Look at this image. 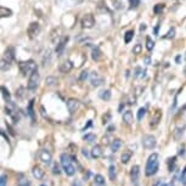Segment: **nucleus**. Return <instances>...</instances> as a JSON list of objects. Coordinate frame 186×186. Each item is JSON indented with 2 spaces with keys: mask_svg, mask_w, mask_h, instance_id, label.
I'll return each instance as SVG.
<instances>
[{
  "mask_svg": "<svg viewBox=\"0 0 186 186\" xmlns=\"http://www.w3.org/2000/svg\"><path fill=\"white\" fill-rule=\"evenodd\" d=\"M60 162H61L62 169H63V172L66 173V175L73 177V175L76 174V170H77V169H76V167H74V164H73V162H74L73 157L68 156L67 153H62V155L60 156Z\"/></svg>",
  "mask_w": 186,
  "mask_h": 186,
  "instance_id": "nucleus-1",
  "label": "nucleus"
},
{
  "mask_svg": "<svg viewBox=\"0 0 186 186\" xmlns=\"http://www.w3.org/2000/svg\"><path fill=\"white\" fill-rule=\"evenodd\" d=\"M159 168V161H158V155L157 153H152L150 155V157L147 158L146 162V167H145V175L146 177H153Z\"/></svg>",
  "mask_w": 186,
  "mask_h": 186,
  "instance_id": "nucleus-2",
  "label": "nucleus"
},
{
  "mask_svg": "<svg viewBox=\"0 0 186 186\" xmlns=\"http://www.w3.org/2000/svg\"><path fill=\"white\" fill-rule=\"evenodd\" d=\"M18 67H20V71L23 76H27V74H32L33 71L38 70L37 68V65L34 63L33 60H28V61H22L18 63Z\"/></svg>",
  "mask_w": 186,
  "mask_h": 186,
  "instance_id": "nucleus-3",
  "label": "nucleus"
},
{
  "mask_svg": "<svg viewBox=\"0 0 186 186\" xmlns=\"http://www.w3.org/2000/svg\"><path fill=\"white\" fill-rule=\"evenodd\" d=\"M13 59H15V49H13V48H7L6 51H5L4 55H2V60H1V70L5 71V70L7 68L6 65L10 67L11 62L13 61Z\"/></svg>",
  "mask_w": 186,
  "mask_h": 186,
  "instance_id": "nucleus-4",
  "label": "nucleus"
},
{
  "mask_svg": "<svg viewBox=\"0 0 186 186\" xmlns=\"http://www.w3.org/2000/svg\"><path fill=\"white\" fill-rule=\"evenodd\" d=\"M39 80H40V76H39V72L38 70L33 71L32 74L29 76V79H28V90L30 91H34L39 84Z\"/></svg>",
  "mask_w": 186,
  "mask_h": 186,
  "instance_id": "nucleus-5",
  "label": "nucleus"
},
{
  "mask_svg": "<svg viewBox=\"0 0 186 186\" xmlns=\"http://www.w3.org/2000/svg\"><path fill=\"white\" fill-rule=\"evenodd\" d=\"M142 146L146 148V150H153L157 145V140L153 135H144L142 136Z\"/></svg>",
  "mask_w": 186,
  "mask_h": 186,
  "instance_id": "nucleus-6",
  "label": "nucleus"
},
{
  "mask_svg": "<svg viewBox=\"0 0 186 186\" xmlns=\"http://www.w3.org/2000/svg\"><path fill=\"white\" fill-rule=\"evenodd\" d=\"M94 24H95V18H94V15L91 13H87L83 16L82 18V27L83 28H93Z\"/></svg>",
  "mask_w": 186,
  "mask_h": 186,
  "instance_id": "nucleus-7",
  "label": "nucleus"
},
{
  "mask_svg": "<svg viewBox=\"0 0 186 186\" xmlns=\"http://www.w3.org/2000/svg\"><path fill=\"white\" fill-rule=\"evenodd\" d=\"M103 82H105L103 77H102V76H100L97 72H93V73H91V76H90V83H91V85H93V87L97 88V87L102 85V84H103Z\"/></svg>",
  "mask_w": 186,
  "mask_h": 186,
  "instance_id": "nucleus-8",
  "label": "nucleus"
},
{
  "mask_svg": "<svg viewBox=\"0 0 186 186\" xmlns=\"http://www.w3.org/2000/svg\"><path fill=\"white\" fill-rule=\"evenodd\" d=\"M27 32H28V34H29V38H35V37L40 33V26H39V23H38V22L30 23Z\"/></svg>",
  "mask_w": 186,
  "mask_h": 186,
  "instance_id": "nucleus-9",
  "label": "nucleus"
},
{
  "mask_svg": "<svg viewBox=\"0 0 186 186\" xmlns=\"http://www.w3.org/2000/svg\"><path fill=\"white\" fill-rule=\"evenodd\" d=\"M39 157L41 159V162L46 166H50L51 164V161H52V156L51 153L48 151V150H41L40 153H39Z\"/></svg>",
  "mask_w": 186,
  "mask_h": 186,
  "instance_id": "nucleus-10",
  "label": "nucleus"
},
{
  "mask_svg": "<svg viewBox=\"0 0 186 186\" xmlns=\"http://www.w3.org/2000/svg\"><path fill=\"white\" fill-rule=\"evenodd\" d=\"M79 106H80V102L78 100H76V98H70L67 101V108H68V112L70 113L77 112L78 108H79Z\"/></svg>",
  "mask_w": 186,
  "mask_h": 186,
  "instance_id": "nucleus-11",
  "label": "nucleus"
},
{
  "mask_svg": "<svg viewBox=\"0 0 186 186\" xmlns=\"http://www.w3.org/2000/svg\"><path fill=\"white\" fill-rule=\"evenodd\" d=\"M139 175H140V167L139 166H133L131 170H130V180L133 184H136L139 180Z\"/></svg>",
  "mask_w": 186,
  "mask_h": 186,
  "instance_id": "nucleus-12",
  "label": "nucleus"
},
{
  "mask_svg": "<svg viewBox=\"0 0 186 186\" xmlns=\"http://www.w3.org/2000/svg\"><path fill=\"white\" fill-rule=\"evenodd\" d=\"M83 0H56V2L60 5V6H77L82 2Z\"/></svg>",
  "mask_w": 186,
  "mask_h": 186,
  "instance_id": "nucleus-13",
  "label": "nucleus"
},
{
  "mask_svg": "<svg viewBox=\"0 0 186 186\" xmlns=\"http://www.w3.org/2000/svg\"><path fill=\"white\" fill-rule=\"evenodd\" d=\"M72 68H73V63L70 60H67V61H65V62L61 63V66H60L59 70H60L61 73H68V72H71Z\"/></svg>",
  "mask_w": 186,
  "mask_h": 186,
  "instance_id": "nucleus-14",
  "label": "nucleus"
},
{
  "mask_svg": "<svg viewBox=\"0 0 186 186\" xmlns=\"http://www.w3.org/2000/svg\"><path fill=\"white\" fill-rule=\"evenodd\" d=\"M103 156V151H102V147L100 145H95L91 150V157L97 159V158H101Z\"/></svg>",
  "mask_w": 186,
  "mask_h": 186,
  "instance_id": "nucleus-15",
  "label": "nucleus"
},
{
  "mask_svg": "<svg viewBox=\"0 0 186 186\" xmlns=\"http://www.w3.org/2000/svg\"><path fill=\"white\" fill-rule=\"evenodd\" d=\"M32 174H33V177H34L37 180H41V179L44 178V175H45L44 170H43L40 167H38V166L33 168V170H32Z\"/></svg>",
  "mask_w": 186,
  "mask_h": 186,
  "instance_id": "nucleus-16",
  "label": "nucleus"
},
{
  "mask_svg": "<svg viewBox=\"0 0 186 186\" xmlns=\"http://www.w3.org/2000/svg\"><path fill=\"white\" fill-rule=\"evenodd\" d=\"M134 120V117H133V112L131 111H125L124 114H123V122L127 124V125H130Z\"/></svg>",
  "mask_w": 186,
  "mask_h": 186,
  "instance_id": "nucleus-17",
  "label": "nucleus"
},
{
  "mask_svg": "<svg viewBox=\"0 0 186 186\" xmlns=\"http://www.w3.org/2000/svg\"><path fill=\"white\" fill-rule=\"evenodd\" d=\"M66 41H67V38H63L57 45H56V49H55V51H56V54L59 55V56H61L62 55V52H63V49H65V46H66Z\"/></svg>",
  "mask_w": 186,
  "mask_h": 186,
  "instance_id": "nucleus-18",
  "label": "nucleus"
},
{
  "mask_svg": "<svg viewBox=\"0 0 186 186\" xmlns=\"http://www.w3.org/2000/svg\"><path fill=\"white\" fill-rule=\"evenodd\" d=\"M120 146H122V140H120V139H114V140H112V142H111V151L116 153L117 151H119Z\"/></svg>",
  "mask_w": 186,
  "mask_h": 186,
  "instance_id": "nucleus-19",
  "label": "nucleus"
},
{
  "mask_svg": "<svg viewBox=\"0 0 186 186\" xmlns=\"http://www.w3.org/2000/svg\"><path fill=\"white\" fill-rule=\"evenodd\" d=\"M108 175H109V179L111 180H114L117 178V168L114 164H111L108 167Z\"/></svg>",
  "mask_w": 186,
  "mask_h": 186,
  "instance_id": "nucleus-20",
  "label": "nucleus"
},
{
  "mask_svg": "<svg viewBox=\"0 0 186 186\" xmlns=\"http://www.w3.org/2000/svg\"><path fill=\"white\" fill-rule=\"evenodd\" d=\"M91 57L94 61H98L101 59V50L97 46H94L93 51H91Z\"/></svg>",
  "mask_w": 186,
  "mask_h": 186,
  "instance_id": "nucleus-21",
  "label": "nucleus"
},
{
  "mask_svg": "<svg viewBox=\"0 0 186 186\" xmlns=\"http://www.w3.org/2000/svg\"><path fill=\"white\" fill-rule=\"evenodd\" d=\"M98 97H100L101 100H105V101H108V100L111 98V91H109L108 89H105V90H101V91L98 93Z\"/></svg>",
  "mask_w": 186,
  "mask_h": 186,
  "instance_id": "nucleus-22",
  "label": "nucleus"
},
{
  "mask_svg": "<svg viewBox=\"0 0 186 186\" xmlns=\"http://www.w3.org/2000/svg\"><path fill=\"white\" fill-rule=\"evenodd\" d=\"M131 156H133V153H131L130 151H124V153H123V155H122V157H120L122 163H123V164H127V163L130 161Z\"/></svg>",
  "mask_w": 186,
  "mask_h": 186,
  "instance_id": "nucleus-23",
  "label": "nucleus"
},
{
  "mask_svg": "<svg viewBox=\"0 0 186 186\" xmlns=\"http://www.w3.org/2000/svg\"><path fill=\"white\" fill-rule=\"evenodd\" d=\"M12 15V11L10 10V9H7V7H5V6H1L0 7V16L4 18V17H10Z\"/></svg>",
  "mask_w": 186,
  "mask_h": 186,
  "instance_id": "nucleus-24",
  "label": "nucleus"
},
{
  "mask_svg": "<svg viewBox=\"0 0 186 186\" xmlns=\"http://www.w3.org/2000/svg\"><path fill=\"white\" fill-rule=\"evenodd\" d=\"M133 37H134V30H133V29L125 32V34H124V43H125V44H129V43L131 41Z\"/></svg>",
  "mask_w": 186,
  "mask_h": 186,
  "instance_id": "nucleus-25",
  "label": "nucleus"
},
{
  "mask_svg": "<svg viewBox=\"0 0 186 186\" xmlns=\"http://www.w3.org/2000/svg\"><path fill=\"white\" fill-rule=\"evenodd\" d=\"M33 105H34V100H30V101H29V103H28L27 111H28L29 117H30V118H32V120L34 122V109H33Z\"/></svg>",
  "mask_w": 186,
  "mask_h": 186,
  "instance_id": "nucleus-26",
  "label": "nucleus"
},
{
  "mask_svg": "<svg viewBox=\"0 0 186 186\" xmlns=\"http://www.w3.org/2000/svg\"><path fill=\"white\" fill-rule=\"evenodd\" d=\"M175 163H177V157H172V158L168 159V169H169L170 173L174 172V169H175Z\"/></svg>",
  "mask_w": 186,
  "mask_h": 186,
  "instance_id": "nucleus-27",
  "label": "nucleus"
},
{
  "mask_svg": "<svg viewBox=\"0 0 186 186\" xmlns=\"http://www.w3.org/2000/svg\"><path fill=\"white\" fill-rule=\"evenodd\" d=\"M1 91H2V97H4V100L6 101V102H9V101H11L10 100V97H11V95H10V93H9V90L5 88V87H1Z\"/></svg>",
  "mask_w": 186,
  "mask_h": 186,
  "instance_id": "nucleus-28",
  "label": "nucleus"
},
{
  "mask_svg": "<svg viewBox=\"0 0 186 186\" xmlns=\"http://www.w3.org/2000/svg\"><path fill=\"white\" fill-rule=\"evenodd\" d=\"M84 140L87 142H89V144H93L94 141L96 140V136H95V134H93V133H89V134H85L84 135Z\"/></svg>",
  "mask_w": 186,
  "mask_h": 186,
  "instance_id": "nucleus-29",
  "label": "nucleus"
},
{
  "mask_svg": "<svg viewBox=\"0 0 186 186\" xmlns=\"http://www.w3.org/2000/svg\"><path fill=\"white\" fill-rule=\"evenodd\" d=\"M153 48H155V41H153L150 37H147V38H146V49H147L148 51H152Z\"/></svg>",
  "mask_w": 186,
  "mask_h": 186,
  "instance_id": "nucleus-30",
  "label": "nucleus"
},
{
  "mask_svg": "<svg viewBox=\"0 0 186 186\" xmlns=\"http://www.w3.org/2000/svg\"><path fill=\"white\" fill-rule=\"evenodd\" d=\"M94 183H96V184H102V185H106V184H105V178H103L101 174H96V175L94 177Z\"/></svg>",
  "mask_w": 186,
  "mask_h": 186,
  "instance_id": "nucleus-31",
  "label": "nucleus"
},
{
  "mask_svg": "<svg viewBox=\"0 0 186 186\" xmlns=\"http://www.w3.org/2000/svg\"><path fill=\"white\" fill-rule=\"evenodd\" d=\"M163 10H164V4H157V5L153 7V12H155L156 15L161 13Z\"/></svg>",
  "mask_w": 186,
  "mask_h": 186,
  "instance_id": "nucleus-32",
  "label": "nucleus"
},
{
  "mask_svg": "<svg viewBox=\"0 0 186 186\" xmlns=\"http://www.w3.org/2000/svg\"><path fill=\"white\" fill-rule=\"evenodd\" d=\"M145 114H146V108L145 107L139 108V111H138V120H142V118L145 117Z\"/></svg>",
  "mask_w": 186,
  "mask_h": 186,
  "instance_id": "nucleus-33",
  "label": "nucleus"
},
{
  "mask_svg": "<svg viewBox=\"0 0 186 186\" xmlns=\"http://www.w3.org/2000/svg\"><path fill=\"white\" fill-rule=\"evenodd\" d=\"M46 84L49 87H52V85L57 84V78H55V77H48L46 78Z\"/></svg>",
  "mask_w": 186,
  "mask_h": 186,
  "instance_id": "nucleus-34",
  "label": "nucleus"
},
{
  "mask_svg": "<svg viewBox=\"0 0 186 186\" xmlns=\"http://www.w3.org/2000/svg\"><path fill=\"white\" fill-rule=\"evenodd\" d=\"M174 35H175V29L174 28H170L169 30H168V33L163 37L164 39H170V38H174Z\"/></svg>",
  "mask_w": 186,
  "mask_h": 186,
  "instance_id": "nucleus-35",
  "label": "nucleus"
},
{
  "mask_svg": "<svg viewBox=\"0 0 186 186\" xmlns=\"http://www.w3.org/2000/svg\"><path fill=\"white\" fill-rule=\"evenodd\" d=\"M141 50H142V46H141V44H136V45L133 48V52H134L135 55H139V54H141Z\"/></svg>",
  "mask_w": 186,
  "mask_h": 186,
  "instance_id": "nucleus-36",
  "label": "nucleus"
},
{
  "mask_svg": "<svg viewBox=\"0 0 186 186\" xmlns=\"http://www.w3.org/2000/svg\"><path fill=\"white\" fill-rule=\"evenodd\" d=\"M52 173H54L55 175H60V174H61V169H60V166H59V164H54V167H52Z\"/></svg>",
  "mask_w": 186,
  "mask_h": 186,
  "instance_id": "nucleus-37",
  "label": "nucleus"
},
{
  "mask_svg": "<svg viewBox=\"0 0 186 186\" xmlns=\"http://www.w3.org/2000/svg\"><path fill=\"white\" fill-rule=\"evenodd\" d=\"M18 186H30V183L28 181V179H21L18 180Z\"/></svg>",
  "mask_w": 186,
  "mask_h": 186,
  "instance_id": "nucleus-38",
  "label": "nucleus"
},
{
  "mask_svg": "<svg viewBox=\"0 0 186 186\" xmlns=\"http://www.w3.org/2000/svg\"><path fill=\"white\" fill-rule=\"evenodd\" d=\"M184 129H185V127H183V128H178V129L175 130V131H177V133H175V138H177V139H179L180 135L184 134Z\"/></svg>",
  "mask_w": 186,
  "mask_h": 186,
  "instance_id": "nucleus-39",
  "label": "nucleus"
},
{
  "mask_svg": "<svg viewBox=\"0 0 186 186\" xmlns=\"http://www.w3.org/2000/svg\"><path fill=\"white\" fill-rule=\"evenodd\" d=\"M6 183H7V177L5 174H2L0 178V186H6Z\"/></svg>",
  "mask_w": 186,
  "mask_h": 186,
  "instance_id": "nucleus-40",
  "label": "nucleus"
},
{
  "mask_svg": "<svg viewBox=\"0 0 186 186\" xmlns=\"http://www.w3.org/2000/svg\"><path fill=\"white\" fill-rule=\"evenodd\" d=\"M87 78H88V71H83L82 74H80V77H79V80L83 82V80H85Z\"/></svg>",
  "mask_w": 186,
  "mask_h": 186,
  "instance_id": "nucleus-41",
  "label": "nucleus"
},
{
  "mask_svg": "<svg viewBox=\"0 0 186 186\" xmlns=\"http://www.w3.org/2000/svg\"><path fill=\"white\" fill-rule=\"evenodd\" d=\"M23 91H26V89H24V88H20V89L17 90V96H18V97H21V98H23V97H24V94H23Z\"/></svg>",
  "mask_w": 186,
  "mask_h": 186,
  "instance_id": "nucleus-42",
  "label": "nucleus"
},
{
  "mask_svg": "<svg viewBox=\"0 0 186 186\" xmlns=\"http://www.w3.org/2000/svg\"><path fill=\"white\" fill-rule=\"evenodd\" d=\"M129 1H130V6L131 7H136L139 5V2H140V0H129Z\"/></svg>",
  "mask_w": 186,
  "mask_h": 186,
  "instance_id": "nucleus-43",
  "label": "nucleus"
},
{
  "mask_svg": "<svg viewBox=\"0 0 186 186\" xmlns=\"http://www.w3.org/2000/svg\"><path fill=\"white\" fill-rule=\"evenodd\" d=\"M82 155H83L84 157H87V158H89V157H90V155H89V151H88L87 148H82Z\"/></svg>",
  "mask_w": 186,
  "mask_h": 186,
  "instance_id": "nucleus-44",
  "label": "nucleus"
},
{
  "mask_svg": "<svg viewBox=\"0 0 186 186\" xmlns=\"http://www.w3.org/2000/svg\"><path fill=\"white\" fill-rule=\"evenodd\" d=\"M140 72H141V68H140V67H136L135 71H134V77H135V78L139 77V76H140Z\"/></svg>",
  "mask_w": 186,
  "mask_h": 186,
  "instance_id": "nucleus-45",
  "label": "nucleus"
},
{
  "mask_svg": "<svg viewBox=\"0 0 186 186\" xmlns=\"http://www.w3.org/2000/svg\"><path fill=\"white\" fill-rule=\"evenodd\" d=\"M109 118H111V114H109V113H108V114H107V116H106V117H105V116H103V118H102V120H103V122H102V123H103V124H107V123H108V122H107V120H108V119H109Z\"/></svg>",
  "mask_w": 186,
  "mask_h": 186,
  "instance_id": "nucleus-46",
  "label": "nucleus"
},
{
  "mask_svg": "<svg viewBox=\"0 0 186 186\" xmlns=\"http://www.w3.org/2000/svg\"><path fill=\"white\" fill-rule=\"evenodd\" d=\"M179 155H180V156H184V155H185V146L180 147V150H179Z\"/></svg>",
  "mask_w": 186,
  "mask_h": 186,
  "instance_id": "nucleus-47",
  "label": "nucleus"
},
{
  "mask_svg": "<svg viewBox=\"0 0 186 186\" xmlns=\"http://www.w3.org/2000/svg\"><path fill=\"white\" fill-rule=\"evenodd\" d=\"M91 124H93V120H89V122H88V124H87V125L83 128V130H87L89 127H91Z\"/></svg>",
  "mask_w": 186,
  "mask_h": 186,
  "instance_id": "nucleus-48",
  "label": "nucleus"
},
{
  "mask_svg": "<svg viewBox=\"0 0 186 186\" xmlns=\"http://www.w3.org/2000/svg\"><path fill=\"white\" fill-rule=\"evenodd\" d=\"M73 186H83V185H82V183L79 180H76V181H73Z\"/></svg>",
  "mask_w": 186,
  "mask_h": 186,
  "instance_id": "nucleus-49",
  "label": "nucleus"
},
{
  "mask_svg": "<svg viewBox=\"0 0 186 186\" xmlns=\"http://www.w3.org/2000/svg\"><path fill=\"white\" fill-rule=\"evenodd\" d=\"M114 129V125H111V127H108V129H107V131L108 133H112V130Z\"/></svg>",
  "mask_w": 186,
  "mask_h": 186,
  "instance_id": "nucleus-50",
  "label": "nucleus"
},
{
  "mask_svg": "<svg viewBox=\"0 0 186 186\" xmlns=\"http://www.w3.org/2000/svg\"><path fill=\"white\" fill-rule=\"evenodd\" d=\"M158 29H159V24H157V27L155 28V34H156V35L158 34Z\"/></svg>",
  "mask_w": 186,
  "mask_h": 186,
  "instance_id": "nucleus-51",
  "label": "nucleus"
},
{
  "mask_svg": "<svg viewBox=\"0 0 186 186\" xmlns=\"http://www.w3.org/2000/svg\"><path fill=\"white\" fill-rule=\"evenodd\" d=\"M90 175H91V173H90V172H88V173H87V175H84V179L87 180V179H88V178H89Z\"/></svg>",
  "mask_w": 186,
  "mask_h": 186,
  "instance_id": "nucleus-52",
  "label": "nucleus"
},
{
  "mask_svg": "<svg viewBox=\"0 0 186 186\" xmlns=\"http://www.w3.org/2000/svg\"><path fill=\"white\" fill-rule=\"evenodd\" d=\"M146 29V26L145 24H141V27H140V30H145Z\"/></svg>",
  "mask_w": 186,
  "mask_h": 186,
  "instance_id": "nucleus-53",
  "label": "nucleus"
},
{
  "mask_svg": "<svg viewBox=\"0 0 186 186\" xmlns=\"http://www.w3.org/2000/svg\"><path fill=\"white\" fill-rule=\"evenodd\" d=\"M175 61H177V62L179 63V62H180V56H177V59H175Z\"/></svg>",
  "mask_w": 186,
  "mask_h": 186,
  "instance_id": "nucleus-54",
  "label": "nucleus"
},
{
  "mask_svg": "<svg viewBox=\"0 0 186 186\" xmlns=\"http://www.w3.org/2000/svg\"><path fill=\"white\" fill-rule=\"evenodd\" d=\"M94 186H106V185H102V184H96V183H94Z\"/></svg>",
  "mask_w": 186,
  "mask_h": 186,
  "instance_id": "nucleus-55",
  "label": "nucleus"
},
{
  "mask_svg": "<svg viewBox=\"0 0 186 186\" xmlns=\"http://www.w3.org/2000/svg\"><path fill=\"white\" fill-rule=\"evenodd\" d=\"M159 186H169V185H168V184H166V183H163V184H161Z\"/></svg>",
  "mask_w": 186,
  "mask_h": 186,
  "instance_id": "nucleus-56",
  "label": "nucleus"
},
{
  "mask_svg": "<svg viewBox=\"0 0 186 186\" xmlns=\"http://www.w3.org/2000/svg\"><path fill=\"white\" fill-rule=\"evenodd\" d=\"M184 74H185V76H186V67H185V68H184Z\"/></svg>",
  "mask_w": 186,
  "mask_h": 186,
  "instance_id": "nucleus-57",
  "label": "nucleus"
},
{
  "mask_svg": "<svg viewBox=\"0 0 186 186\" xmlns=\"http://www.w3.org/2000/svg\"><path fill=\"white\" fill-rule=\"evenodd\" d=\"M184 186H186V181H185V183H184Z\"/></svg>",
  "mask_w": 186,
  "mask_h": 186,
  "instance_id": "nucleus-58",
  "label": "nucleus"
},
{
  "mask_svg": "<svg viewBox=\"0 0 186 186\" xmlns=\"http://www.w3.org/2000/svg\"><path fill=\"white\" fill-rule=\"evenodd\" d=\"M40 186H46V185H44V184H43V185H40Z\"/></svg>",
  "mask_w": 186,
  "mask_h": 186,
  "instance_id": "nucleus-59",
  "label": "nucleus"
},
{
  "mask_svg": "<svg viewBox=\"0 0 186 186\" xmlns=\"http://www.w3.org/2000/svg\"><path fill=\"white\" fill-rule=\"evenodd\" d=\"M185 60H186V55H185Z\"/></svg>",
  "mask_w": 186,
  "mask_h": 186,
  "instance_id": "nucleus-60",
  "label": "nucleus"
}]
</instances>
